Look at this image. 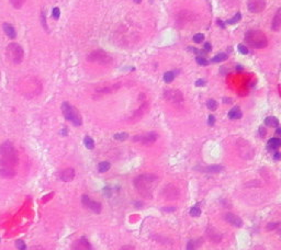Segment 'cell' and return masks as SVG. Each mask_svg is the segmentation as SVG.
I'll use <instances>...</instances> for the list:
<instances>
[{
    "label": "cell",
    "mask_w": 281,
    "mask_h": 250,
    "mask_svg": "<svg viewBox=\"0 0 281 250\" xmlns=\"http://www.w3.org/2000/svg\"><path fill=\"white\" fill-rule=\"evenodd\" d=\"M18 153L11 142L0 145V176L3 178H12L15 175V166L18 165Z\"/></svg>",
    "instance_id": "obj_1"
},
{
    "label": "cell",
    "mask_w": 281,
    "mask_h": 250,
    "mask_svg": "<svg viewBox=\"0 0 281 250\" xmlns=\"http://www.w3.org/2000/svg\"><path fill=\"white\" fill-rule=\"evenodd\" d=\"M158 180L157 176L153 173H144L139 175L134 179V185L137 192L146 199H152L153 196V185Z\"/></svg>",
    "instance_id": "obj_2"
},
{
    "label": "cell",
    "mask_w": 281,
    "mask_h": 250,
    "mask_svg": "<svg viewBox=\"0 0 281 250\" xmlns=\"http://www.w3.org/2000/svg\"><path fill=\"white\" fill-rule=\"evenodd\" d=\"M245 42L253 48H265L268 45V40L263 32L251 30L245 34Z\"/></svg>",
    "instance_id": "obj_3"
},
{
    "label": "cell",
    "mask_w": 281,
    "mask_h": 250,
    "mask_svg": "<svg viewBox=\"0 0 281 250\" xmlns=\"http://www.w3.org/2000/svg\"><path fill=\"white\" fill-rule=\"evenodd\" d=\"M62 112H63L64 116L66 118V120L70 121L75 126H80L82 124L80 113L77 111V109L74 108L68 102H64L62 104Z\"/></svg>",
    "instance_id": "obj_4"
},
{
    "label": "cell",
    "mask_w": 281,
    "mask_h": 250,
    "mask_svg": "<svg viewBox=\"0 0 281 250\" xmlns=\"http://www.w3.org/2000/svg\"><path fill=\"white\" fill-rule=\"evenodd\" d=\"M42 90V84L37 78H29L25 79L24 82L21 84L22 93L25 94V97H34L39 94Z\"/></svg>",
    "instance_id": "obj_5"
},
{
    "label": "cell",
    "mask_w": 281,
    "mask_h": 250,
    "mask_svg": "<svg viewBox=\"0 0 281 250\" xmlns=\"http://www.w3.org/2000/svg\"><path fill=\"white\" fill-rule=\"evenodd\" d=\"M7 57L13 64L22 63L23 57H24L23 48L19 45L18 43H10L9 45L7 46Z\"/></svg>",
    "instance_id": "obj_6"
},
{
    "label": "cell",
    "mask_w": 281,
    "mask_h": 250,
    "mask_svg": "<svg viewBox=\"0 0 281 250\" xmlns=\"http://www.w3.org/2000/svg\"><path fill=\"white\" fill-rule=\"evenodd\" d=\"M87 60L91 63H98L101 65H108L112 62V57L103 51H94L87 56Z\"/></svg>",
    "instance_id": "obj_7"
},
{
    "label": "cell",
    "mask_w": 281,
    "mask_h": 250,
    "mask_svg": "<svg viewBox=\"0 0 281 250\" xmlns=\"http://www.w3.org/2000/svg\"><path fill=\"white\" fill-rule=\"evenodd\" d=\"M81 203L86 208L92 211L94 213H96V214H99L100 212H101V210H102L101 203L97 202V201H94V200H91L88 195H82Z\"/></svg>",
    "instance_id": "obj_8"
},
{
    "label": "cell",
    "mask_w": 281,
    "mask_h": 250,
    "mask_svg": "<svg viewBox=\"0 0 281 250\" xmlns=\"http://www.w3.org/2000/svg\"><path fill=\"white\" fill-rule=\"evenodd\" d=\"M165 99L167 101H169L171 103H175V104H178V103H181L184 101V98H182V93L178 90H167L165 92Z\"/></svg>",
    "instance_id": "obj_9"
},
{
    "label": "cell",
    "mask_w": 281,
    "mask_h": 250,
    "mask_svg": "<svg viewBox=\"0 0 281 250\" xmlns=\"http://www.w3.org/2000/svg\"><path fill=\"white\" fill-rule=\"evenodd\" d=\"M248 10L253 13H258V12H261L265 7H266V2L265 0H251L248 1Z\"/></svg>",
    "instance_id": "obj_10"
},
{
    "label": "cell",
    "mask_w": 281,
    "mask_h": 250,
    "mask_svg": "<svg viewBox=\"0 0 281 250\" xmlns=\"http://www.w3.org/2000/svg\"><path fill=\"white\" fill-rule=\"evenodd\" d=\"M158 135L156 134V133H148V134H146V135H143V136H137V137H134L133 141L134 142H141L142 144L144 145H149V144H153V143L157 139Z\"/></svg>",
    "instance_id": "obj_11"
},
{
    "label": "cell",
    "mask_w": 281,
    "mask_h": 250,
    "mask_svg": "<svg viewBox=\"0 0 281 250\" xmlns=\"http://www.w3.org/2000/svg\"><path fill=\"white\" fill-rule=\"evenodd\" d=\"M72 250H92V247L86 237H81L74 242Z\"/></svg>",
    "instance_id": "obj_12"
},
{
    "label": "cell",
    "mask_w": 281,
    "mask_h": 250,
    "mask_svg": "<svg viewBox=\"0 0 281 250\" xmlns=\"http://www.w3.org/2000/svg\"><path fill=\"white\" fill-rule=\"evenodd\" d=\"M225 220H226L227 223H230L231 225H233V226H235V227H242L243 226V220L235 214L227 213V214L225 215Z\"/></svg>",
    "instance_id": "obj_13"
},
{
    "label": "cell",
    "mask_w": 281,
    "mask_h": 250,
    "mask_svg": "<svg viewBox=\"0 0 281 250\" xmlns=\"http://www.w3.org/2000/svg\"><path fill=\"white\" fill-rule=\"evenodd\" d=\"M59 178H61V180L65 181V182H69V181L74 180V178H75V170L73 168L65 169V170H63L59 173Z\"/></svg>",
    "instance_id": "obj_14"
},
{
    "label": "cell",
    "mask_w": 281,
    "mask_h": 250,
    "mask_svg": "<svg viewBox=\"0 0 281 250\" xmlns=\"http://www.w3.org/2000/svg\"><path fill=\"white\" fill-rule=\"evenodd\" d=\"M164 194L166 195L167 199H177L179 196V191L178 189L174 185H167L166 189H165V192Z\"/></svg>",
    "instance_id": "obj_15"
},
{
    "label": "cell",
    "mask_w": 281,
    "mask_h": 250,
    "mask_svg": "<svg viewBox=\"0 0 281 250\" xmlns=\"http://www.w3.org/2000/svg\"><path fill=\"white\" fill-rule=\"evenodd\" d=\"M281 27V8L277 11L276 15L272 19V25L271 29L273 31H278Z\"/></svg>",
    "instance_id": "obj_16"
},
{
    "label": "cell",
    "mask_w": 281,
    "mask_h": 250,
    "mask_svg": "<svg viewBox=\"0 0 281 250\" xmlns=\"http://www.w3.org/2000/svg\"><path fill=\"white\" fill-rule=\"evenodd\" d=\"M3 31H5V33H6V35L8 36V37H10V39H15L17 32H15V29L11 25V24H9V23L3 24Z\"/></svg>",
    "instance_id": "obj_17"
},
{
    "label": "cell",
    "mask_w": 281,
    "mask_h": 250,
    "mask_svg": "<svg viewBox=\"0 0 281 250\" xmlns=\"http://www.w3.org/2000/svg\"><path fill=\"white\" fill-rule=\"evenodd\" d=\"M269 149H277L281 147V138L280 137H272L268 141L267 144Z\"/></svg>",
    "instance_id": "obj_18"
},
{
    "label": "cell",
    "mask_w": 281,
    "mask_h": 250,
    "mask_svg": "<svg viewBox=\"0 0 281 250\" xmlns=\"http://www.w3.org/2000/svg\"><path fill=\"white\" fill-rule=\"evenodd\" d=\"M241 118H242V111L239 110L238 106H234L228 112V119H231V120H238Z\"/></svg>",
    "instance_id": "obj_19"
},
{
    "label": "cell",
    "mask_w": 281,
    "mask_h": 250,
    "mask_svg": "<svg viewBox=\"0 0 281 250\" xmlns=\"http://www.w3.org/2000/svg\"><path fill=\"white\" fill-rule=\"evenodd\" d=\"M265 124L269 127H278L279 121L275 116H268V118L265 119Z\"/></svg>",
    "instance_id": "obj_20"
},
{
    "label": "cell",
    "mask_w": 281,
    "mask_h": 250,
    "mask_svg": "<svg viewBox=\"0 0 281 250\" xmlns=\"http://www.w3.org/2000/svg\"><path fill=\"white\" fill-rule=\"evenodd\" d=\"M223 170V167L219 166V165H213V166H209L204 169L206 172H210V173H219Z\"/></svg>",
    "instance_id": "obj_21"
},
{
    "label": "cell",
    "mask_w": 281,
    "mask_h": 250,
    "mask_svg": "<svg viewBox=\"0 0 281 250\" xmlns=\"http://www.w3.org/2000/svg\"><path fill=\"white\" fill-rule=\"evenodd\" d=\"M110 167H111L110 163H108V161H102V163H100L99 165H98V170H99L100 172H107L110 169Z\"/></svg>",
    "instance_id": "obj_22"
},
{
    "label": "cell",
    "mask_w": 281,
    "mask_h": 250,
    "mask_svg": "<svg viewBox=\"0 0 281 250\" xmlns=\"http://www.w3.org/2000/svg\"><path fill=\"white\" fill-rule=\"evenodd\" d=\"M84 144H85L86 148H88V149H92L94 147V139L91 138L90 136H86L85 138H84Z\"/></svg>",
    "instance_id": "obj_23"
},
{
    "label": "cell",
    "mask_w": 281,
    "mask_h": 250,
    "mask_svg": "<svg viewBox=\"0 0 281 250\" xmlns=\"http://www.w3.org/2000/svg\"><path fill=\"white\" fill-rule=\"evenodd\" d=\"M227 58V55L224 54V53H221V54H218L215 55L214 57L212 58V63H221V62H223V60H225Z\"/></svg>",
    "instance_id": "obj_24"
},
{
    "label": "cell",
    "mask_w": 281,
    "mask_h": 250,
    "mask_svg": "<svg viewBox=\"0 0 281 250\" xmlns=\"http://www.w3.org/2000/svg\"><path fill=\"white\" fill-rule=\"evenodd\" d=\"M174 79H175V72L174 71L165 72V75H164V80H165V82L169 84V82H171Z\"/></svg>",
    "instance_id": "obj_25"
},
{
    "label": "cell",
    "mask_w": 281,
    "mask_h": 250,
    "mask_svg": "<svg viewBox=\"0 0 281 250\" xmlns=\"http://www.w3.org/2000/svg\"><path fill=\"white\" fill-rule=\"evenodd\" d=\"M241 19H242V14L239 13V12H237L234 17H233L232 19H230V20H227L226 23L227 24H235V23H238L239 21H241Z\"/></svg>",
    "instance_id": "obj_26"
},
{
    "label": "cell",
    "mask_w": 281,
    "mask_h": 250,
    "mask_svg": "<svg viewBox=\"0 0 281 250\" xmlns=\"http://www.w3.org/2000/svg\"><path fill=\"white\" fill-rule=\"evenodd\" d=\"M206 106L209 108V110H211V111H215V110L218 109V102L213 99H210L208 102H206Z\"/></svg>",
    "instance_id": "obj_27"
},
{
    "label": "cell",
    "mask_w": 281,
    "mask_h": 250,
    "mask_svg": "<svg viewBox=\"0 0 281 250\" xmlns=\"http://www.w3.org/2000/svg\"><path fill=\"white\" fill-rule=\"evenodd\" d=\"M209 235H210V239H211L212 241H216V242H219V241L221 240V235H219L216 232H212V233H209Z\"/></svg>",
    "instance_id": "obj_28"
},
{
    "label": "cell",
    "mask_w": 281,
    "mask_h": 250,
    "mask_svg": "<svg viewBox=\"0 0 281 250\" xmlns=\"http://www.w3.org/2000/svg\"><path fill=\"white\" fill-rule=\"evenodd\" d=\"M129 137V135H127V133H118V134H115L114 135V139H117V141H125V139Z\"/></svg>",
    "instance_id": "obj_29"
},
{
    "label": "cell",
    "mask_w": 281,
    "mask_h": 250,
    "mask_svg": "<svg viewBox=\"0 0 281 250\" xmlns=\"http://www.w3.org/2000/svg\"><path fill=\"white\" fill-rule=\"evenodd\" d=\"M10 1H11L12 6L14 7L15 9H20V8L23 6V3H24L25 0H10Z\"/></svg>",
    "instance_id": "obj_30"
},
{
    "label": "cell",
    "mask_w": 281,
    "mask_h": 250,
    "mask_svg": "<svg viewBox=\"0 0 281 250\" xmlns=\"http://www.w3.org/2000/svg\"><path fill=\"white\" fill-rule=\"evenodd\" d=\"M200 214H201V210H200L198 206H193V207H191V210H190L191 216L196 217V216H200Z\"/></svg>",
    "instance_id": "obj_31"
},
{
    "label": "cell",
    "mask_w": 281,
    "mask_h": 250,
    "mask_svg": "<svg viewBox=\"0 0 281 250\" xmlns=\"http://www.w3.org/2000/svg\"><path fill=\"white\" fill-rule=\"evenodd\" d=\"M196 246H199L196 240H189L187 244V250H196Z\"/></svg>",
    "instance_id": "obj_32"
},
{
    "label": "cell",
    "mask_w": 281,
    "mask_h": 250,
    "mask_svg": "<svg viewBox=\"0 0 281 250\" xmlns=\"http://www.w3.org/2000/svg\"><path fill=\"white\" fill-rule=\"evenodd\" d=\"M196 63L199 64V65H201V66H206L209 64V62L206 60V58L202 57V56H198V57L196 58Z\"/></svg>",
    "instance_id": "obj_33"
},
{
    "label": "cell",
    "mask_w": 281,
    "mask_h": 250,
    "mask_svg": "<svg viewBox=\"0 0 281 250\" xmlns=\"http://www.w3.org/2000/svg\"><path fill=\"white\" fill-rule=\"evenodd\" d=\"M204 41V35H203L202 33H198V34H194L193 36V42L194 43H201Z\"/></svg>",
    "instance_id": "obj_34"
},
{
    "label": "cell",
    "mask_w": 281,
    "mask_h": 250,
    "mask_svg": "<svg viewBox=\"0 0 281 250\" xmlns=\"http://www.w3.org/2000/svg\"><path fill=\"white\" fill-rule=\"evenodd\" d=\"M15 246H17L18 250H27V245L24 244L23 240H17L15 241Z\"/></svg>",
    "instance_id": "obj_35"
},
{
    "label": "cell",
    "mask_w": 281,
    "mask_h": 250,
    "mask_svg": "<svg viewBox=\"0 0 281 250\" xmlns=\"http://www.w3.org/2000/svg\"><path fill=\"white\" fill-rule=\"evenodd\" d=\"M59 15H61V10H59V8L55 7L54 9H53V11H52V17L57 20L59 18Z\"/></svg>",
    "instance_id": "obj_36"
},
{
    "label": "cell",
    "mask_w": 281,
    "mask_h": 250,
    "mask_svg": "<svg viewBox=\"0 0 281 250\" xmlns=\"http://www.w3.org/2000/svg\"><path fill=\"white\" fill-rule=\"evenodd\" d=\"M237 48H238V52L241 53V54H243V55L248 54V48L246 47L244 44H239V45L237 46Z\"/></svg>",
    "instance_id": "obj_37"
},
{
    "label": "cell",
    "mask_w": 281,
    "mask_h": 250,
    "mask_svg": "<svg viewBox=\"0 0 281 250\" xmlns=\"http://www.w3.org/2000/svg\"><path fill=\"white\" fill-rule=\"evenodd\" d=\"M279 226V223H269L267 225V229L268 230H273V229H277Z\"/></svg>",
    "instance_id": "obj_38"
},
{
    "label": "cell",
    "mask_w": 281,
    "mask_h": 250,
    "mask_svg": "<svg viewBox=\"0 0 281 250\" xmlns=\"http://www.w3.org/2000/svg\"><path fill=\"white\" fill-rule=\"evenodd\" d=\"M215 123V118L213 116V115H209V119H208V124L210 125V126H213Z\"/></svg>",
    "instance_id": "obj_39"
},
{
    "label": "cell",
    "mask_w": 281,
    "mask_h": 250,
    "mask_svg": "<svg viewBox=\"0 0 281 250\" xmlns=\"http://www.w3.org/2000/svg\"><path fill=\"white\" fill-rule=\"evenodd\" d=\"M204 84H206V81H204L203 79H199V80H196V87H202V86H204Z\"/></svg>",
    "instance_id": "obj_40"
},
{
    "label": "cell",
    "mask_w": 281,
    "mask_h": 250,
    "mask_svg": "<svg viewBox=\"0 0 281 250\" xmlns=\"http://www.w3.org/2000/svg\"><path fill=\"white\" fill-rule=\"evenodd\" d=\"M204 51H206V52H211L212 51V46H211V44H210V43L206 42V44H204Z\"/></svg>",
    "instance_id": "obj_41"
},
{
    "label": "cell",
    "mask_w": 281,
    "mask_h": 250,
    "mask_svg": "<svg viewBox=\"0 0 281 250\" xmlns=\"http://www.w3.org/2000/svg\"><path fill=\"white\" fill-rule=\"evenodd\" d=\"M273 159L275 160H281V153H276L275 155H273Z\"/></svg>",
    "instance_id": "obj_42"
},
{
    "label": "cell",
    "mask_w": 281,
    "mask_h": 250,
    "mask_svg": "<svg viewBox=\"0 0 281 250\" xmlns=\"http://www.w3.org/2000/svg\"><path fill=\"white\" fill-rule=\"evenodd\" d=\"M42 24H43V27H44L46 30H47V27H46V21H45V14H44V13H42Z\"/></svg>",
    "instance_id": "obj_43"
},
{
    "label": "cell",
    "mask_w": 281,
    "mask_h": 250,
    "mask_svg": "<svg viewBox=\"0 0 281 250\" xmlns=\"http://www.w3.org/2000/svg\"><path fill=\"white\" fill-rule=\"evenodd\" d=\"M104 194H106L107 196H110L111 195V190H110V188H104Z\"/></svg>",
    "instance_id": "obj_44"
},
{
    "label": "cell",
    "mask_w": 281,
    "mask_h": 250,
    "mask_svg": "<svg viewBox=\"0 0 281 250\" xmlns=\"http://www.w3.org/2000/svg\"><path fill=\"white\" fill-rule=\"evenodd\" d=\"M120 250H135V249H134V247H132V246H123Z\"/></svg>",
    "instance_id": "obj_45"
},
{
    "label": "cell",
    "mask_w": 281,
    "mask_h": 250,
    "mask_svg": "<svg viewBox=\"0 0 281 250\" xmlns=\"http://www.w3.org/2000/svg\"><path fill=\"white\" fill-rule=\"evenodd\" d=\"M259 133H260V136H261V137H263V136H265V134H266V132H265V128H263V127H259Z\"/></svg>",
    "instance_id": "obj_46"
},
{
    "label": "cell",
    "mask_w": 281,
    "mask_h": 250,
    "mask_svg": "<svg viewBox=\"0 0 281 250\" xmlns=\"http://www.w3.org/2000/svg\"><path fill=\"white\" fill-rule=\"evenodd\" d=\"M276 135L281 136V127H277V130H276Z\"/></svg>",
    "instance_id": "obj_47"
},
{
    "label": "cell",
    "mask_w": 281,
    "mask_h": 250,
    "mask_svg": "<svg viewBox=\"0 0 281 250\" xmlns=\"http://www.w3.org/2000/svg\"><path fill=\"white\" fill-rule=\"evenodd\" d=\"M223 102H224V103H231V102H232V100L228 99V98H224V99H223Z\"/></svg>",
    "instance_id": "obj_48"
},
{
    "label": "cell",
    "mask_w": 281,
    "mask_h": 250,
    "mask_svg": "<svg viewBox=\"0 0 281 250\" xmlns=\"http://www.w3.org/2000/svg\"><path fill=\"white\" fill-rule=\"evenodd\" d=\"M218 23L220 24V27H225V25H224L225 23H223V22L221 21V20H218Z\"/></svg>",
    "instance_id": "obj_49"
},
{
    "label": "cell",
    "mask_w": 281,
    "mask_h": 250,
    "mask_svg": "<svg viewBox=\"0 0 281 250\" xmlns=\"http://www.w3.org/2000/svg\"><path fill=\"white\" fill-rule=\"evenodd\" d=\"M277 229L279 230V234L281 235V224L280 223H279V226H278V228H277Z\"/></svg>",
    "instance_id": "obj_50"
},
{
    "label": "cell",
    "mask_w": 281,
    "mask_h": 250,
    "mask_svg": "<svg viewBox=\"0 0 281 250\" xmlns=\"http://www.w3.org/2000/svg\"><path fill=\"white\" fill-rule=\"evenodd\" d=\"M164 211H175V208H164Z\"/></svg>",
    "instance_id": "obj_51"
},
{
    "label": "cell",
    "mask_w": 281,
    "mask_h": 250,
    "mask_svg": "<svg viewBox=\"0 0 281 250\" xmlns=\"http://www.w3.org/2000/svg\"><path fill=\"white\" fill-rule=\"evenodd\" d=\"M237 70H238V71H241V70H243V67H241V66H237Z\"/></svg>",
    "instance_id": "obj_52"
},
{
    "label": "cell",
    "mask_w": 281,
    "mask_h": 250,
    "mask_svg": "<svg viewBox=\"0 0 281 250\" xmlns=\"http://www.w3.org/2000/svg\"><path fill=\"white\" fill-rule=\"evenodd\" d=\"M133 1H134V2H136V3H139V2H141V0H133Z\"/></svg>",
    "instance_id": "obj_53"
}]
</instances>
